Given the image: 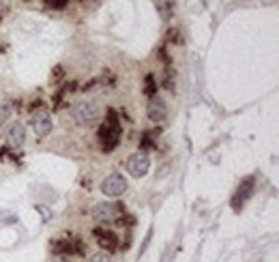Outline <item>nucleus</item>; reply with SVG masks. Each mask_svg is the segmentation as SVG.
Wrapping results in <instances>:
<instances>
[{
	"label": "nucleus",
	"mask_w": 279,
	"mask_h": 262,
	"mask_svg": "<svg viewBox=\"0 0 279 262\" xmlns=\"http://www.w3.org/2000/svg\"><path fill=\"white\" fill-rule=\"evenodd\" d=\"M101 192L110 196V198H118V196H123L127 192V181L125 177H121V174H112V177H108L106 181H103V185H101Z\"/></svg>",
	"instance_id": "obj_3"
},
{
	"label": "nucleus",
	"mask_w": 279,
	"mask_h": 262,
	"mask_svg": "<svg viewBox=\"0 0 279 262\" xmlns=\"http://www.w3.org/2000/svg\"><path fill=\"white\" fill-rule=\"evenodd\" d=\"M148 168H150V159H148L146 153H133L129 159H127V170H129V174L135 179L144 177L148 172Z\"/></svg>",
	"instance_id": "obj_2"
},
{
	"label": "nucleus",
	"mask_w": 279,
	"mask_h": 262,
	"mask_svg": "<svg viewBox=\"0 0 279 262\" xmlns=\"http://www.w3.org/2000/svg\"><path fill=\"white\" fill-rule=\"evenodd\" d=\"M88 262H112V258L108 256V253H103V251H97V253H92Z\"/></svg>",
	"instance_id": "obj_10"
},
{
	"label": "nucleus",
	"mask_w": 279,
	"mask_h": 262,
	"mask_svg": "<svg viewBox=\"0 0 279 262\" xmlns=\"http://www.w3.org/2000/svg\"><path fill=\"white\" fill-rule=\"evenodd\" d=\"M71 118H73V123L79 125V127L95 125V123H97V118H99L97 103H92V101H77V103H73V108H71Z\"/></svg>",
	"instance_id": "obj_1"
},
{
	"label": "nucleus",
	"mask_w": 279,
	"mask_h": 262,
	"mask_svg": "<svg viewBox=\"0 0 279 262\" xmlns=\"http://www.w3.org/2000/svg\"><path fill=\"white\" fill-rule=\"evenodd\" d=\"M121 213V206L118 204H108V202H99L92 206V217L97 221H112L118 217Z\"/></svg>",
	"instance_id": "obj_4"
},
{
	"label": "nucleus",
	"mask_w": 279,
	"mask_h": 262,
	"mask_svg": "<svg viewBox=\"0 0 279 262\" xmlns=\"http://www.w3.org/2000/svg\"><path fill=\"white\" fill-rule=\"evenodd\" d=\"M52 127H54V121H52V116L47 114V112H37L33 116V129H35V133H37L39 138L50 136Z\"/></svg>",
	"instance_id": "obj_5"
},
{
	"label": "nucleus",
	"mask_w": 279,
	"mask_h": 262,
	"mask_svg": "<svg viewBox=\"0 0 279 262\" xmlns=\"http://www.w3.org/2000/svg\"><path fill=\"white\" fill-rule=\"evenodd\" d=\"M251 189H253V183H251L249 179L241 183V187H238L236 196L232 198V209H234V211H241V206L247 202V198L251 196Z\"/></svg>",
	"instance_id": "obj_8"
},
{
	"label": "nucleus",
	"mask_w": 279,
	"mask_h": 262,
	"mask_svg": "<svg viewBox=\"0 0 279 262\" xmlns=\"http://www.w3.org/2000/svg\"><path fill=\"white\" fill-rule=\"evenodd\" d=\"M262 3H275V0H262Z\"/></svg>",
	"instance_id": "obj_11"
},
{
	"label": "nucleus",
	"mask_w": 279,
	"mask_h": 262,
	"mask_svg": "<svg viewBox=\"0 0 279 262\" xmlns=\"http://www.w3.org/2000/svg\"><path fill=\"white\" fill-rule=\"evenodd\" d=\"M146 112H148V118L150 121H155V123H161L165 121V116H167V108H165V103L161 99H153L148 103V108H146Z\"/></svg>",
	"instance_id": "obj_7"
},
{
	"label": "nucleus",
	"mask_w": 279,
	"mask_h": 262,
	"mask_svg": "<svg viewBox=\"0 0 279 262\" xmlns=\"http://www.w3.org/2000/svg\"><path fill=\"white\" fill-rule=\"evenodd\" d=\"M24 140H26V129H24V125L20 123H11L9 129H7V142H9L11 146H22Z\"/></svg>",
	"instance_id": "obj_6"
},
{
	"label": "nucleus",
	"mask_w": 279,
	"mask_h": 262,
	"mask_svg": "<svg viewBox=\"0 0 279 262\" xmlns=\"http://www.w3.org/2000/svg\"><path fill=\"white\" fill-rule=\"evenodd\" d=\"M95 234H99L101 239H103L101 243H106V245H114V243H116V236H114V234H110V232H103V230H97Z\"/></svg>",
	"instance_id": "obj_9"
}]
</instances>
